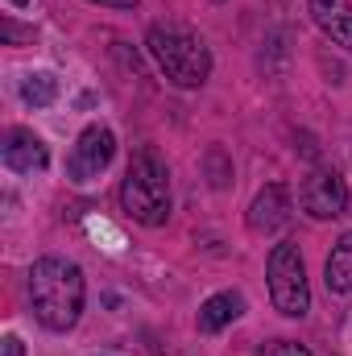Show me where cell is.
Listing matches in <instances>:
<instances>
[{
  "label": "cell",
  "mask_w": 352,
  "mask_h": 356,
  "mask_svg": "<svg viewBox=\"0 0 352 356\" xmlns=\"http://www.w3.org/2000/svg\"><path fill=\"white\" fill-rule=\"evenodd\" d=\"M29 302L42 327L71 332L83 311V269L63 257H42L29 269Z\"/></svg>",
  "instance_id": "1"
},
{
  "label": "cell",
  "mask_w": 352,
  "mask_h": 356,
  "mask_svg": "<svg viewBox=\"0 0 352 356\" xmlns=\"http://www.w3.org/2000/svg\"><path fill=\"white\" fill-rule=\"evenodd\" d=\"M120 203L145 228H162L170 220V170L154 145H141L133 154L125 182H120Z\"/></svg>",
  "instance_id": "2"
},
{
  "label": "cell",
  "mask_w": 352,
  "mask_h": 356,
  "mask_svg": "<svg viewBox=\"0 0 352 356\" xmlns=\"http://www.w3.org/2000/svg\"><path fill=\"white\" fill-rule=\"evenodd\" d=\"M150 54L162 67V75L178 88H199L211 75V54L203 38H195L182 25H154L150 29Z\"/></svg>",
  "instance_id": "3"
},
{
  "label": "cell",
  "mask_w": 352,
  "mask_h": 356,
  "mask_svg": "<svg viewBox=\"0 0 352 356\" xmlns=\"http://www.w3.org/2000/svg\"><path fill=\"white\" fill-rule=\"evenodd\" d=\"M265 273H269V298H273V307L282 315H290V319H303L311 311V290H307V269H303L298 245H290V241L273 245Z\"/></svg>",
  "instance_id": "4"
},
{
  "label": "cell",
  "mask_w": 352,
  "mask_h": 356,
  "mask_svg": "<svg viewBox=\"0 0 352 356\" xmlns=\"http://www.w3.org/2000/svg\"><path fill=\"white\" fill-rule=\"evenodd\" d=\"M112 154H116V137H112V129L91 124V129L79 133V141H75V149H71L67 170H71L75 182H91V178H99L104 170H108Z\"/></svg>",
  "instance_id": "5"
},
{
  "label": "cell",
  "mask_w": 352,
  "mask_h": 356,
  "mask_svg": "<svg viewBox=\"0 0 352 356\" xmlns=\"http://www.w3.org/2000/svg\"><path fill=\"white\" fill-rule=\"evenodd\" d=\"M298 199H303V211L307 216L332 220V216H340L349 207V186H344V178L336 175V170H315V175L303 182Z\"/></svg>",
  "instance_id": "6"
},
{
  "label": "cell",
  "mask_w": 352,
  "mask_h": 356,
  "mask_svg": "<svg viewBox=\"0 0 352 356\" xmlns=\"http://www.w3.org/2000/svg\"><path fill=\"white\" fill-rule=\"evenodd\" d=\"M46 162H50V154L33 129H8V137H4V166L8 170L38 175V170H46Z\"/></svg>",
  "instance_id": "7"
},
{
  "label": "cell",
  "mask_w": 352,
  "mask_h": 356,
  "mask_svg": "<svg viewBox=\"0 0 352 356\" xmlns=\"http://www.w3.org/2000/svg\"><path fill=\"white\" fill-rule=\"evenodd\" d=\"M286 220H290V195H286V186L269 182L249 207V228L253 232H278Z\"/></svg>",
  "instance_id": "8"
},
{
  "label": "cell",
  "mask_w": 352,
  "mask_h": 356,
  "mask_svg": "<svg viewBox=\"0 0 352 356\" xmlns=\"http://www.w3.org/2000/svg\"><path fill=\"white\" fill-rule=\"evenodd\" d=\"M311 17H315V25L336 46L352 50V4L349 0H311Z\"/></svg>",
  "instance_id": "9"
},
{
  "label": "cell",
  "mask_w": 352,
  "mask_h": 356,
  "mask_svg": "<svg viewBox=\"0 0 352 356\" xmlns=\"http://www.w3.org/2000/svg\"><path fill=\"white\" fill-rule=\"evenodd\" d=\"M241 311H245V298H241V294H232V290L211 294V298L199 307V327H203V332H220V327H228Z\"/></svg>",
  "instance_id": "10"
},
{
  "label": "cell",
  "mask_w": 352,
  "mask_h": 356,
  "mask_svg": "<svg viewBox=\"0 0 352 356\" xmlns=\"http://www.w3.org/2000/svg\"><path fill=\"white\" fill-rule=\"evenodd\" d=\"M323 277H328V290H336V294L352 290V232L340 236V245L332 249V257L323 266Z\"/></svg>",
  "instance_id": "11"
},
{
  "label": "cell",
  "mask_w": 352,
  "mask_h": 356,
  "mask_svg": "<svg viewBox=\"0 0 352 356\" xmlns=\"http://www.w3.org/2000/svg\"><path fill=\"white\" fill-rule=\"evenodd\" d=\"M54 95H58V79H54L50 71H29V75L21 79V99L33 104V108L54 104Z\"/></svg>",
  "instance_id": "12"
},
{
  "label": "cell",
  "mask_w": 352,
  "mask_h": 356,
  "mask_svg": "<svg viewBox=\"0 0 352 356\" xmlns=\"http://www.w3.org/2000/svg\"><path fill=\"white\" fill-rule=\"evenodd\" d=\"M265 356H311L303 344H294V340H273L269 348H265Z\"/></svg>",
  "instance_id": "13"
},
{
  "label": "cell",
  "mask_w": 352,
  "mask_h": 356,
  "mask_svg": "<svg viewBox=\"0 0 352 356\" xmlns=\"http://www.w3.org/2000/svg\"><path fill=\"white\" fill-rule=\"evenodd\" d=\"M4 356H21V340H17V336L4 340Z\"/></svg>",
  "instance_id": "14"
},
{
  "label": "cell",
  "mask_w": 352,
  "mask_h": 356,
  "mask_svg": "<svg viewBox=\"0 0 352 356\" xmlns=\"http://www.w3.org/2000/svg\"><path fill=\"white\" fill-rule=\"evenodd\" d=\"M95 4H108V8H133L137 0H95Z\"/></svg>",
  "instance_id": "15"
},
{
  "label": "cell",
  "mask_w": 352,
  "mask_h": 356,
  "mask_svg": "<svg viewBox=\"0 0 352 356\" xmlns=\"http://www.w3.org/2000/svg\"><path fill=\"white\" fill-rule=\"evenodd\" d=\"M13 4H29V0H13Z\"/></svg>",
  "instance_id": "16"
}]
</instances>
